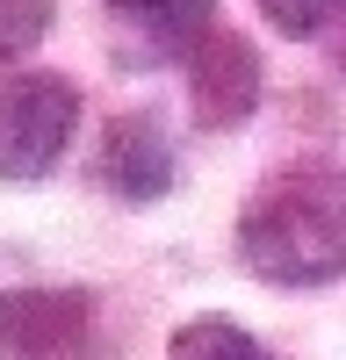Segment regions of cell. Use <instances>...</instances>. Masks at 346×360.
<instances>
[{
	"label": "cell",
	"instance_id": "cell-1",
	"mask_svg": "<svg viewBox=\"0 0 346 360\" xmlns=\"http://www.w3.org/2000/svg\"><path fill=\"white\" fill-rule=\"evenodd\" d=\"M238 259L260 281L281 288H325L346 266V217H339V173L332 166H288L245 202Z\"/></svg>",
	"mask_w": 346,
	"mask_h": 360
},
{
	"label": "cell",
	"instance_id": "cell-2",
	"mask_svg": "<svg viewBox=\"0 0 346 360\" xmlns=\"http://www.w3.org/2000/svg\"><path fill=\"white\" fill-rule=\"evenodd\" d=\"M79 130V86L65 72H8L0 79V180H44Z\"/></svg>",
	"mask_w": 346,
	"mask_h": 360
},
{
	"label": "cell",
	"instance_id": "cell-3",
	"mask_svg": "<svg viewBox=\"0 0 346 360\" xmlns=\"http://www.w3.org/2000/svg\"><path fill=\"white\" fill-rule=\"evenodd\" d=\"M0 360H94V295L0 288Z\"/></svg>",
	"mask_w": 346,
	"mask_h": 360
},
{
	"label": "cell",
	"instance_id": "cell-4",
	"mask_svg": "<svg viewBox=\"0 0 346 360\" xmlns=\"http://www.w3.org/2000/svg\"><path fill=\"white\" fill-rule=\"evenodd\" d=\"M188 72H195V123L202 130H238L260 108V58L238 29L210 22L188 51Z\"/></svg>",
	"mask_w": 346,
	"mask_h": 360
},
{
	"label": "cell",
	"instance_id": "cell-5",
	"mask_svg": "<svg viewBox=\"0 0 346 360\" xmlns=\"http://www.w3.org/2000/svg\"><path fill=\"white\" fill-rule=\"evenodd\" d=\"M173 144L152 115H115L101 130V152H94V180L115 195V202H166L173 188Z\"/></svg>",
	"mask_w": 346,
	"mask_h": 360
},
{
	"label": "cell",
	"instance_id": "cell-6",
	"mask_svg": "<svg viewBox=\"0 0 346 360\" xmlns=\"http://www.w3.org/2000/svg\"><path fill=\"white\" fill-rule=\"evenodd\" d=\"M115 29H123V58L137 65H173L188 58L195 37L217 22V0H108Z\"/></svg>",
	"mask_w": 346,
	"mask_h": 360
},
{
	"label": "cell",
	"instance_id": "cell-7",
	"mask_svg": "<svg viewBox=\"0 0 346 360\" xmlns=\"http://www.w3.org/2000/svg\"><path fill=\"white\" fill-rule=\"evenodd\" d=\"M166 360H274V353L231 317H188L181 332L166 339Z\"/></svg>",
	"mask_w": 346,
	"mask_h": 360
},
{
	"label": "cell",
	"instance_id": "cell-8",
	"mask_svg": "<svg viewBox=\"0 0 346 360\" xmlns=\"http://www.w3.org/2000/svg\"><path fill=\"white\" fill-rule=\"evenodd\" d=\"M51 15H58V0H0V65H22L51 37Z\"/></svg>",
	"mask_w": 346,
	"mask_h": 360
},
{
	"label": "cell",
	"instance_id": "cell-9",
	"mask_svg": "<svg viewBox=\"0 0 346 360\" xmlns=\"http://www.w3.org/2000/svg\"><path fill=\"white\" fill-rule=\"evenodd\" d=\"M260 15H267L281 37L310 44V37H325V29L339 22V0H260Z\"/></svg>",
	"mask_w": 346,
	"mask_h": 360
}]
</instances>
